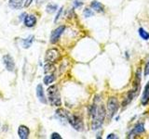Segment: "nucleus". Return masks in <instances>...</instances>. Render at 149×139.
Wrapping results in <instances>:
<instances>
[{"instance_id": "obj_3", "label": "nucleus", "mask_w": 149, "mask_h": 139, "mask_svg": "<svg viewBox=\"0 0 149 139\" xmlns=\"http://www.w3.org/2000/svg\"><path fill=\"white\" fill-rule=\"evenodd\" d=\"M118 108H119V104H118V99L114 96L110 97L108 101H107V112H106L107 119L111 120L113 118L115 114L118 112Z\"/></svg>"}, {"instance_id": "obj_13", "label": "nucleus", "mask_w": 149, "mask_h": 139, "mask_svg": "<svg viewBox=\"0 0 149 139\" xmlns=\"http://www.w3.org/2000/svg\"><path fill=\"white\" fill-rule=\"evenodd\" d=\"M24 6V0H9V7L14 9H19Z\"/></svg>"}, {"instance_id": "obj_28", "label": "nucleus", "mask_w": 149, "mask_h": 139, "mask_svg": "<svg viewBox=\"0 0 149 139\" xmlns=\"http://www.w3.org/2000/svg\"><path fill=\"white\" fill-rule=\"evenodd\" d=\"M114 138H116V136H115L114 133H110L107 136V139H114Z\"/></svg>"}, {"instance_id": "obj_24", "label": "nucleus", "mask_w": 149, "mask_h": 139, "mask_svg": "<svg viewBox=\"0 0 149 139\" xmlns=\"http://www.w3.org/2000/svg\"><path fill=\"white\" fill-rule=\"evenodd\" d=\"M148 74H149V60L146 65V69H144V75L147 76Z\"/></svg>"}, {"instance_id": "obj_16", "label": "nucleus", "mask_w": 149, "mask_h": 139, "mask_svg": "<svg viewBox=\"0 0 149 139\" xmlns=\"http://www.w3.org/2000/svg\"><path fill=\"white\" fill-rule=\"evenodd\" d=\"M144 125L143 123H138L136 126H135L133 129H132V131L130 133H132V134H140V133H142L144 132Z\"/></svg>"}, {"instance_id": "obj_25", "label": "nucleus", "mask_w": 149, "mask_h": 139, "mask_svg": "<svg viewBox=\"0 0 149 139\" xmlns=\"http://www.w3.org/2000/svg\"><path fill=\"white\" fill-rule=\"evenodd\" d=\"M62 11H63V8L59 9V12H58L57 16H56V18H55V20H54V22H57V21L59 20V18H60V16H61V14H62Z\"/></svg>"}, {"instance_id": "obj_23", "label": "nucleus", "mask_w": 149, "mask_h": 139, "mask_svg": "<svg viewBox=\"0 0 149 139\" xmlns=\"http://www.w3.org/2000/svg\"><path fill=\"white\" fill-rule=\"evenodd\" d=\"M50 138L51 139H61V138H62V136H61L58 133H53L52 134H51Z\"/></svg>"}, {"instance_id": "obj_11", "label": "nucleus", "mask_w": 149, "mask_h": 139, "mask_svg": "<svg viewBox=\"0 0 149 139\" xmlns=\"http://www.w3.org/2000/svg\"><path fill=\"white\" fill-rule=\"evenodd\" d=\"M24 25L28 28H32L36 25V18L34 16V15H27L25 18H24Z\"/></svg>"}, {"instance_id": "obj_6", "label": "nucleus", "mask_w": 149, "mask_h": 139, "mask_svg": "<svg viewBox=\"0 0 149 139\" xmlns=\"http://www.w3.org/2000/svg\"><path fill=\"white\" fill-rule=\"evenodd\" d=\"M3 63L5 67L8 72H14L15 71V62L10 55H5L3 57Z\"/></svg>"}, {"instance_id": "obj_1", "label": "nucleus", "mask_w": 149, "mask_h": 139, "mask_svg": "<svg viewBox=\"0 0 149 139\" xmlns=\"http://www.w3.org/2000/svg\"><path fill=\"white\" fill-rule=\"evenodd\" d=\"M106 117V110L104 105L97 106L95 114L92 116V129L98 130L102 126L104 120Z\"/></svg>"}, {"instance_id": "obj_22", "label": "nucleus", "mask_w": 149, "mask_h": 139, "mask_svg": "<svg viewBox=\"0 0 149 139\" xmlns=\"http://www.w3.org/2000/svg\"><path fill=\"white\" fill-rule=\"evenodd\" d=\"M93 11L91 10V9L90 8H86V9H84V16H85L86 18H90L91 16H93Z\"/></svg>"}, {"instance_id": "obj_14", "label": "nucleus", "mask_w": 149, "mask_h": 139, "mask_svg": "<svg viewBox=\"0 0 149 139\" xmlns=\"http://www.w3.org/2000/svg\"><path fill=\"white\" fill-rule=\"evenodd\" d=\"M134 95H135V93L133 92V90L129 91V93L127 94V97H126L125 100L122 102V108H123V109H124V108H126V107H127V106L130 103V102L132 101Z\"/></svg>"}, {"instance_id": "obj_9", "label": "nucleus", "mask_w": 149, "mask_h": 139, "mask_svg": "<svg viewBox=\"0 0 149 139\" xmlns=\"http://www.w3.org/2000/svg\"><path fill=\"white\" fill-rule=\"evenodd\" d=\"M30 134V130L27 126H24V125H21L18 129V136L21 139H27L28 136Z\"/></svg>"}, {"instance_id": "obj_10", "label": "nucleus", "mask_w": 149, "mask_h": 139, "mask_svg": "<svg viewBox=\"0 0 149 139\" xmlns=\"http://www.w3.org/2000/svg\"><path fill=\"white\" fill-rule=\"evenodd\" d=\"M36 96L37 97H38L39 101L41 102V103L43 104H47V98L45 96V94H44V90H43V86H42V85H38L36 86Z\"/></svg>"}, {"instance_id": "obj_2", "label": "nucleus", "mask_w": 149, "mask_h": 139, "mask_svg": "<svg viewBox=\"0 0 149 139\" xmlns=\"http://www.w3.org/2000/svg\"><path fill=\"white\" fill-rule=\"evenodd\" d=\"M48 94V98L51 106L54 107H60L62 106V99H61L60 92L58 90L57 85H51L47 90Z\"/></svg>"}, {"instance_id": "obj_15", "label": "nucleus", "mask_w": 149, "mask_h": 139, "mask_svg": "<svg viewBox=\"0 0 149 139\" xmlns=\"http://www.w3.org/2000/svg\"><path fill=\"white\" fill-rule=\"evenodd\" d=\"M91 7L92 9H94V10L97 12H102L104 10V5H102L100 2H98V1H92L91 3Z\"/></svg>"}, {"instance_id": "obj_26", "label": "nucleus", "mask_w": 149, "mask_h": 139, "mask_svg": "<svg viewBox=\"0 0 149 139\" xmlns=\"http://www.w3.org/2000/svg\"><path fill=\"white\" fill-rule=\"evenodd\" d=\"M74 8H78V7L82 6V3L79 2V1H74Z\"/></svg>"}, {"instance_id": "obj_12", "label": "nucleus", "mask_w": 149, "mask_h": 139, "mask_svg": "<svg viewBox=\"0 0 149 139\" xmlns=\"http://www.w3.org/2000/svg\"><path fill=\"white\" fill-rule=\"evenodd\" d=\"M141 102L143 106H146L149 102V83L146 85V87H144V91L143 93Z\"/></svg>"}, {"instance_id": "obj_21", "label": "nucleus", "mask_w": 149, "mask_h": 139, "mask_svg": "<svg viewBox=\"0 0 149 139\" xmlns=\"http://www.w3.org/2000/svg\"><path fill=\"white\" fill-rule=\"evenodd\" d=\"M58 6L57 5H53V4H49L48 6H47V11L49 13H53L56 11V9H57Z\"/></svg>"}, {"instance_id": "obj_7", "label": "nucleus", "mask_w": 149, "mask_h": 139, "mask_svg": "<svg viewBox=\"0 0 149 139\" xmlns=\"http://www.w3.org/2000/svg\"><path fill=\"white\" fill-rule=\"evenodd\" d=\"M65 30V27L64 26H59L58 28L51 32V35H50V43L51 44H56L57 42L59 41L61 35L63 34V32Z\"/></svg>"}, {"instance_id": "obj_4", "label": "nucleus", "mask_w": 149, "mask_h": 139, "mask_svg": "<svg viewBox=\"0 0 149 139\" xmlns=\"http://www.w3.org/2000/svg\"><path fill=\"white\" fill-rule=\"evenodd\" d=\"M67 122L72 125V127L77 130V131H83L84 129V123L81 117L77 115H72L70 114L67 118Z\"/></svg>"}, {"instance_id": "obj_27", "label": "nucleus", "mask_w": 149, "mask_h": 139, "mask_svg": "<svg viewBox=\"0 0 149 139\" xmlns=\"http://www.w3.org/2000/svg\"><path fill=\"white\" fill-rule=\"evenodd\" d=\"M32 2H33V0H26L25 3H24V7H25V8L29 7L30 5H31V3H32Z\"/></svg>"}, {"instance_id": "obj_5", "label": "nucleus", "mask_w": 149, "mask_h": 139, "mask_svg": "<svg viewBox=\"0 0 149 139\" xmlns=\"http://www.w3.org/2000/svg\"><path fill=\"white\" fill-rule=\"evenodd\" d=\"M60 58H61V54L59 52V50L56 48H51L46 52L45 60L48 63H55L60 59Z\"/></svg>"}, {"instance_id": "obj_20", "label": "nucleus", "mask_w": 149, "mask_h": 139, "mask_svg": "<svg viewBox=\"0 0 149 139\" xmlns=\"http://www.w3.org/2000/svg\"><path fill=\"white\" fill-rule=\"evenodd\" d=\"M44 72L45 73H53L55 72V67L53 63H47L44 67Z\"/></svg>"}, {"instance_id": "obj_18", "label": "nucleus", "mask_w": 149, "mask_h": 139, "mask_svg": "<svg viewBox=\"0 0 149 139\" xmlns=\"http://www.w3.org/2000/svg\"><path fill=\"white\" fill-rule=\"evenodd\" d=\"M54 81H55V75H54V74H52V73L47 74V75L43 79V82H44V83H45L46 85H50V83H52Z\"/></svg>"}, {"instance_id": "obj_8", "label": "nucleus", "mask_w": 149, "mask_h": 139, "mask_svg": "<svg viewBox=\"0 0 149 139\" xmlns=\"http://www.w3.org/2000/svg\"><path fill=\"white\" fill-rule=\"evenodd\" d=\"M141 74H142V70L141 69H138L136 71V73H135V79H134V82H133V88L132 90L133 92L136 94L138 92V90L140 89V83H141Z\"/></svg>"}, {"instance_id": "obj_19", "label": "nucleus", "mask_w": 149, "mask_h": 139, "mask_svg": "<svg viewBox=\"0 0 149 139\" xmlns=\"http://www.w3.org/2000/svg\"><path fill=\"white\" fill-rule=\"evenodd\" d=\"M138 34L143 40H144V41L149 40V32H146L143 28H140V29L138 30Z\"/></svg>"}, {"instance_id": "obj_17", "label": "nucleus", "mask_w": 149, "mask_h": 139, "mask_svg": "<svg viewBox=\"0 0 149 139\" xmlns=\"http://www.w3.org/2000/svg\"><path fill=\"white\" fill-rule=\"evenodd\" d=\"M34 35H30L29 37H27L26 39L24 40H22V45H23V47L24 48H29L30 46L32 45L33 44V42H34Z\"/></svg>"}]
</instances>
